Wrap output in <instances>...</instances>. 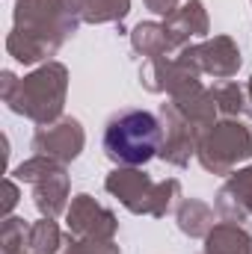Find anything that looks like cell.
<instances>
[{"label":"cell","mask_w":252,"mask_h":254,"mask_svg":"<svg viewBox=\"0 0 252 254\" xmlns=\"http://www.w3.org/2000/svg\"><path fill=\"white\" fill-rule=\"evenodd\" d=\"M160 148V125L145 110H125L104 127V154L122 166H142Z\"/></svg>","instance_id":"6da1fadb"}]
</instances>
